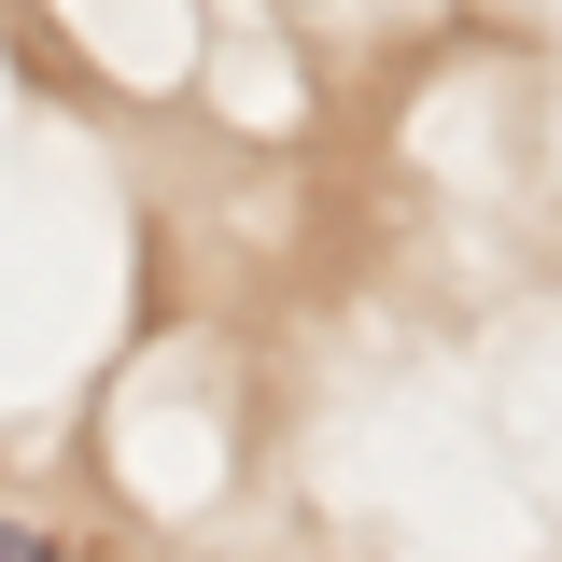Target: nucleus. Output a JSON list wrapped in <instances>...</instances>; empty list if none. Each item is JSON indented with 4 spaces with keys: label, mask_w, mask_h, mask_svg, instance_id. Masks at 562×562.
I'll list each match as a JSON object with an SVG mask.
<instances>
[{
    "label": "nucleus",
    "mask_w": 562,
    "mask_h": 562,
    "mask_svg": "<svg viewBox=\"0 0 562 562\" xmlns=\"http://www.w3.org/2000/svg\"><path fill=\"white\" fill-rule=\"evenodd\" d=\"M0 562H57V549H43V535H14V520H0Z\"/></svg>",
    "instance_id": "1"
}]
</instances>
